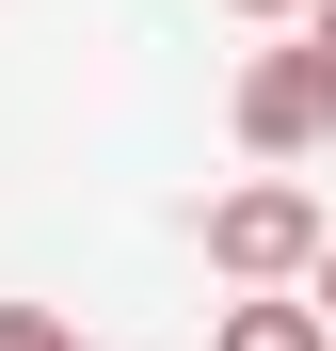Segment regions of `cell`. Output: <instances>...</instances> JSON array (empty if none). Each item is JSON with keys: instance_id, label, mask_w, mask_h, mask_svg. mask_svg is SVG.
I'll list each match as a JSON object with an SVG mask.
<instances>
[{"instance_id": "cell-4", "label": "cell", "mask_w": 336, "mask_h": 351, "mask_svg": "<svg viewBox=\"0 0 336 351\" xmlns=\"http://www.w3.org/2000/svg\"><path fill=\"white\" fill-rule=\"evenodd\" d=\"M0 351H80V335L48 319V304H0Z\"/></svg>"}, {"instance_id": "cell-7", "label": "cell", "mask_w": 336, "mask_h": 351, "mask_svg": "<svg viewBox=\"0 0 336 351\" xmlns=\"http://www.w3.org/2000/svg\"><path fill=\"white\" fill-rule=\"evenodd\" d=\"M320 335H336V240H320Z\"/></svg>"}, {"instance_id": "cell-2", "label": "cell", "mask_w": 336, "mask_h": 351, "mask_svg": "<svg viewBox=\"0 0 336 351\" xmlns=\"http://www.w3.org/2000/svg\"><path fill=\"white\" fill-rule=\"evenodd\" d=\"M320 128H336L320 64H304V48H256V64H240V144H256V160H304Z\"/></svg>"}, {"instance_id": "cell-1", "label": "cell", "mask_w": 336, "mask_h": 351, "mask_svg": "<svg viewBox=\"0 0 336 351\" xmlns=\"http://www.w3.org/2000/svg\"><path fill=\"white\" fill-rule=\"evenodd\" d=\"M320 192H289V176H256V192H224L208 208V271L224 287H289V271H320Z\"/></svg>"}, {"instance_id": "cell-3", "label": "cell", "mask_w": 336, "mask_h": 351, "mask_svg": "<svg viewBox=\"0 0 336 351\" xmlns=\"http://www.w3.org/2000/svg\"><path fill=\"white\" fill-rule=\"evenodd\" d=\"M224 351H336L320 304H224Z\"/></svg>"}, {"instance_id": "cell-6", "label": "cell", "mask_w": 336, "mask_h": 351, "mask_svg": "<svg viewBox=\"0 0 336 351\" xmlns=\"http://www.w3.org/2000/svg\"><path fill=\"white\" fill-rule=\"evenodd\" d=\"M224 16H320V0H224Z\"/></svg>"}, {"instance_id": "cell-5", "label": "cell", "mask_w": 336, "mask_h": 351, "mask_svg": "<svg viewBox=\"0 0 336 351\" xmlns=\"http://www.w3.org/2000/svg\"><path fill=\"white\" fill-rule=\"evenodd\" d=\"M304 64H320V96H336V0H320V16H304Z\"/></svg>"}]
</instances>
